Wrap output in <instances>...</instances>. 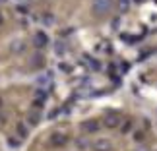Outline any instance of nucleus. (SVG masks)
I'll use <instances>...</instances> for the list:
<instances>
[{"label":"nucleus","instance_id":"obj_1","mask_svg":"<svg viewBox=\"0 0 157 151\" xmlns=\"http://www.w3.org/2000/svg\"><path fill=\"white\" fill-rule=\"evenodd\" d=\"M113 8V0H93L91 2V10L95 16H107Z\"/></svg>","mask_w":157,"mask_h":151},{"label":"nucleus","instance_id":"obj_2","mask_svg":"<svg viewBox=\"0 0 157 151\" xmlns=\"http://www.w3.org/2000/svg\"><path fill=\"white\" fill-rule=\"evenodd\" d=\"M120 114H117V112H111V114H107L105 116V126H109V128H117V126L120 124Z\"/></svg>","mask_w":157,"mask_h":151},{"label":"nucleus","instance_id":"obj_3","mask_svg":"<svg viewBox=\"0 0 157 151\" xmlns=\"http://www.w3.org/2000/svg\"><path fill=\"white\" fill-rule=\"evenodd\" d=\"M93 151H111V142L109 140H97L93 143Z\"/></svg>","mask_w":157,"mask_h":151},{"label":"nucleus","instance_id":"obj_4","mask_svg":"<svg viewBox=\"0 0 157 151\" xmlns=\"http://www.w3.org/2000/svg\"><path fill=\"white\" fill-rule=\"evenodd\" d=\"M64 142H66V136H62V134H54L52 136V143H54V145H62Z\"/></svg>","mask_w":157,"mask_h":151},{"label":"nucleus","instance_id":"obj_5","mask_svg":"<svg viewBox=\"0 0 157 151\" xmlns=\"http://www.w3.org/2000/svg\"><path fill=\"white\" fill-rule=\"evenodd\" d=\"M83 128H86L87 132H95V130H97V122H86Z\"/></svg>","mask_w":157,"mask_h":151},{"label":"nucleus","instance_id":"obj_6","mask_svg":"<svg viewBox=\"0 0 157 151\" xmlns=\"http://www.w3.org/2000/svg\"><path fill=\"white\" fill-rule=\"evenodd\" d=\"M132 0H118V4H120V8H128Z\"/></svg>","mask_w":157,"mask_h":151}]
</instances>
